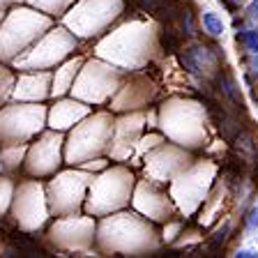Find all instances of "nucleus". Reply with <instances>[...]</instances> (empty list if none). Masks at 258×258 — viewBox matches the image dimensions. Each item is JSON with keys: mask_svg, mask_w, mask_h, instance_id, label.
Instances as JSON below:
<instances>
[{"mask_svg": "<svg viewBox=\"0 0 258 258\" xmlns=\"http://www.w3.org/2000/svg\"><path fill=\"white\" fill-rule=\"evenodd\" d=\"M152 48V32L145 23H127L115 35L99 44V55L124 67H139L145 62Z\"/></svg>", "mask_w": 258, "mask_h": 258, "instance_id": "obj_1", "label": "nucleus"}, {"mask_svg": "<svg viewBox=\"0 0 258 258\" xmlns=\"http://www.w3.org/2000/svg\"><path fill=\"white\" fill-rule=\"evenodd\" d=\"M48 28V19L30 10H16L5 21L0 30V58H14L28 42L39 35V30Z\"/></svg>", "mask_w": 258, "mask_h": 258, "instance_id": "obj_2", "label": "nucleus"}, {"mask_svg": "<svg viewBox=\"0 0 258 258\" xmlns=\"http://www.w3.org/2000/svg\"><path fill=\"white\" fill-rule=\"evenodd\" d=\"M132 173L124 168H113L106 171L102 177H97L90 189V201H88V212L104 215L113 208H120L127 203L129 191H132Z\"/></svg>", "mask_w": 258, "mask_h": 258, "instance_id": "obj_3", "label": "nucleus"}, {"mask_svg": "<svg viewBox=\"0 0 258 258\" xmlns=\"http://www.w3.org/2000/svg\"><path fill=\"white\" fill-rule=\"evenodd\" d=\"M113 129L111 115L106 113H99L92 120H86V122L76 127L70 136V148H67V161L70 164H79L86 157L97 155L106 148L108 134Z\"/></svg>", "mask_w": 258, "mask_h": 258, "instance_id": "obj_4", "label": "nucleus"}, {"mask_svg": "<svg viewBox=\"0 0 258 258\" xmlns=\"http://www.w3.org/2000/svg\"><path fill=\"white\" fill-rule=\"evenodd\" d=\"M44 124V106H7L0 111V141L5 145L23 143L35 136Z\"/></svg>", "mask_w": 258, "mask_h": 258, "instance_id": "obj_5", "label": "nucleus"}, {"mask_svg": "<svg viewBox=\"0 0 258 258\" xmlns=\"http://www.w3.org/2000/svg\"><path fill=\"white\" fill-rule=\"evenodd\" d=\"M90 177L81 171H67L60 173L58 177L48 184V199H51V210L55 215H72L76 212L83 199V191L88 187Z\"/></svg>", "mask_w": 258, "mask_h": 258, "instance_id": "obj_6", "label": "nucleus"}, {"mask_svg": "<svg viewBox=\"0 0 258 258\" xmlns=\"http://www.w3.org/2000/svg\"><path fill=\"white\" fill-rule=\"evenodd\" d=\"M118 12L120 0H83L76 10L70 12L67 26L74 28L83 37H90L102 26H106Z\"/></svg>", "mask_w": 258, "mask_h": 258, "instance_id": "obj_7", "label": "nucleus"}, {"mask_svg": "<svg viewBox=\"0 0 258 258\" xmlns=\"http://www.w3.org/2000/svg\"><path fill=\"white\" fill-rule=\"evenodd\" d=\"M46 201L42 194V184L37 182H26L19 187L14 199V217L21 228L26 231H35L46 221Z\"/></svg>", "mask_w": 258, "mask_h": 258, "instance_id": "obj_8", "label": "nucleus"}, {"mask_svg": "<svg viewBox=\"0 0 258 258\" xmlns=\"http://www.w3.org/2000/svg\"><path fill=\"white\" fill-rule=\"evenodd\" d=\"M74 39L67 35L64 30H53L48 37H44L39 42V46H35L26 58H16V67L21 70H37V67H48V64H55L60 58L70 53L74 48Z\"/></svg>", "mask_w": 258, "mask_h": 258, "instance_id": "obj_9", "label": "nucleus"}, {"mask_svg": "<svg viewBox=\"0 0 258 258\" xmlns=\"http://www.w3.org/2000/svg\"><path fill=\"white\" fill-rule=\"evenodd\" d=\"M215 173V166L212 164H199L194 166L187 175H180L173 184V196L180 203V208L184 212H194L196 205L203 201L205 191L210 187V177Z\"/></svg>", "mask_w": 258, "mask_h": 258, "instance_id": "obj_10", "label": "nucleus"}, {"mask_svg": "<svg viewBox=\"0 0 258 258\" xmlns=\"http://www.w3.org/2000/svg\"><path fill=\"white\" fill-rule=\"evenodd\" d=\"M60 143H62L60 134H55V132L44 134L28 150L26 171L30 175H48V173H53L60 164Z\"/></svg>", "mask_w": 258, "mask_h": 258, "instance_id": "obj_11", "label": "nucleus"}, {"mask_svg": "<svg viewBox=\"0 0 258 258\" xmlns=\"http://www.w3.org/2000/svg\"><path fill=\"white\" fill-rule=\"evenodd\" d=\"M95 86L90 92H88V102H104L108 95H111L115 88H118V72H113L111 67L102 62H88L86 72L81 74L79 86L74 88V95L79 97L86 88Z\"/></svg>", "mask_w": 258, "mask_h": 258, "instance_id": "obj_12", "label": "nucleus"}, {"mask_svg": "<svg viewBox=\"0 0 258 258\" xmlns=\"http://www.w3.org/2000/svg\"><path fill=\"white\" fill-rule=\"evenodd\" d=\"M95 224L90 219H60L51 228V237L60 247L67 249H83L92 242Z\"/></svg>", "mask_w": 258, "mask_h": 258, "instance_id": "obj_13", "label": "nucleus"}, {"mask_svg": "<svg viewBox=\"0 0 258 258\" xmlns=\"http://www.w3.org/2000/svg\"><path fill=\"white\" fill-rule=\"evenodd\" d=\"M189 157L177 152L175 148H159L155 155L148 157V164H145V173H150L157 182H166L173 173L182 171L189 164Z\"/></svg>", "mask_w": 258, "mask_h": 258, "instance_id": "obj_14", "label": "nucleus"}, {"mask_svg": "<svg viewBox=\"0 0 258 258\" xmlns=\"http://www.w3.org/2000/svg\"><path fill=\"white\" fill-rule=\"evenodd\" d=\"M141 127H143V115H127V118L118 120V124H115V139L111 141V145H108V152H111L113 159H127L129 152H132V148H134L136 139H139L141 134Z\"/></svg>", "mask_w": 258, "mask_h": 258, "instance_id": "obj_15", "label": "nucleus"}, {"mask_svg": "<svg viewBox=\"0 0 258 258\" xmlns=\"http://www.w3.org/2000/svg\"><path fill=\"white\" fill-rule=\"evenodd\" d=\"M134 205L141 212H145L148 217H152V219H157V221H166L168 217L173 215V205L168 203V199L164 194L157 191V189H152L150 184H141L139 187Z\"/></svg>", "mask_w": 258, "mask_h": 258, "instance_id": "obj_16", "label": "nucleus"}, {"mask_svg": "<svg viewBox=\"0 0 258 258\" xmlns=\"http://www.w3.org/2000/svg\"><path fill=\"white\" fill-rule=\"evenodd\" d=\"M86 113H88V106L74 102V99H72V102H58L51 108V127L67 129V127H72L76 120L83 118Z\"/></svg>", "mask_w": 258, "mask_h": 258, "instance_id": "obj_17", "label": "nucleus"}, {"mask_svg": "<svg viewBox=\"0 0 258 258\" xmlns=\"http://www.w3.org/2000/svg\"><path fill=\"white\" fill-rule=\"evenodd\" d=\"M48 74H39V76H23L19 79L16 83V90H14V97L16 99H44L48 95Z\"/></svg>", "mask_w": 258, "mask_h": 258, "instance_id": "obj_18", "label": "nucleus"}, {"mask_svg": "<svg viewBox=\"0 0 258 258\" xmlns=\"http://www.w3.org/2000/svg\"><path fill=\"white\" fill-rule=\"evenodd\" d=\"M79 67H81V60L79 58L70 60L67 64H62V67L55 72V76H53V88H51V95L60 97V95H64V92L70 90L72 83H74V76H76V72H79Z\"/></svg>", "mask_w": 258, "mask_h": 258, "instance_id": "obj_19", "label": "nucleus"}, {"mask_svg": "<svg viewBox=\"0 0 258 258\" xmlns=\"http://www.w3.org/2000/svg\"><path fill=\"white\" fill-rule=\"evenodd\" d=\"M23 155H26V148H23L21 143H10L3 148V152H0V161H3L5 168H16L21 164Z\"/></svg>", "mask_w": 258, "mask_h": 258, "instance_id": "obj_20", "label": "nucleus"}, {"mask_svg": "<svg viewBox=\"0 0 258 258\" xmlns=\"http://www.w3.org/2000/svg\"><path fill=\"white\" fill-rule=\"evenodd\" d=\"M203 26L210 35H221V32H224V23H221V19L215 14V12H205L203 14Z\"/></svg>", "mask_w": 258, "mask_h": 258, "instance_id": "obj_21", "label": "nucleus"}, {"mask_svg": "<svg viewBox=\"0 0 258 258\" xmlns=\"http://www.w3.org/2000/svg\"><path fill=\"white\" fill-rule=\"evenodd\" d=\"M12 83H14V76H12V72L3 70L0 67V104H5V99L12 95Z\"/></svg>", "mask_w": 258, "mask_h": 258, "instance_id": "obj_22", "label": "nucleus"}, {"mask_svg": "<svg viewBox=\"0 0 258 258\" xmlns=\"http://www.w3.org/2000/svg\"><path fill=\"white\" fill-rule=\"evenodd\" d=\"M10 196H12V182L0 177V215L7 210V203H10Z\"/></svg>", "mask_w": 258, "mask_h": 258, "instance_id": "obj_23", "label": "nucleus"}, {"mask_svg": "<svg viewBox=\"0 0 258 258\" xmlns=\"http://www.w3.org/2000/svg\"><path fill=\"white\" fill-rule=\"evenodd\" d=\"M242 39H244V44H247L249 51L258 53V30H247V32H242Z\"/></svg>", "mask_w": 258, "mask_h": 258, "instance_id": "obj_24", "label": "nucleus"}, {"mask_svg": "<svg viewBox=\"0 0 258 258\" xmlns=\"http://www.w3.org/2000/svg\"><path fill=\"white\" fill-rule=\"evenodd\" d=\"M157 143H161V136L150 134V136H148V139H143V141H141V148H139V150H141V152H145V150H148V148H155Z\"/></svg>", "mask_w": 258, "mask_h": 258, "instance_id": "obj_25", "label": "nucleus"}, {"mask_svg": "<svg viewBox=\"0 0 258 258\" xmlns=\"http://www.w3.org/2000/svg\"><path fill=\"white\" fill-rule=\"evenodd\" d=\"M247 228L249 231H258V205L247 215Z\"/></svg>", "mask_w": 258, "mask_h": 258, "instance_id": "obj_26", "label": "nucleus"}, {"mask_svg": "<svg viewBox=\"0 0 258 258\" xmlns=\"http://www.w3.org/2000/svg\"><path fill=\"white\" fill-rule=\"evenodd\" d=\"M32 3H35V5H42L44 10H48V7H51V0H32ZM64 3H67V0H55V7L60 10V7H62Z\"/></svg>", "mask_w": 258, "mask_h": 258, "instance_id": "obj_27", "label": "nucleus"}, {"mask_svg": "<svg viewBox=\"0 0 258 258\" xmlns=\"http://www.w3.org/2000/svg\"><path fill=\"white\" fill-rule=\"evenodd\" d=\"M177 231H180V224H171V226L166 228V231H164V237H166V240H173Z\"/></svg>", "mask_w": 258, "mask_h": 258, "instance_id": "obj_28", "label": "nucleus"}, {"mask_svg": "<svg viewBox=\"0 0 258 258\" xmlns=\"http://www.w3.org/2000/svg\"><path fill=\"white\" fill-rule=\"evenodd\" d=\"M237 256L240 258H251V256H258V251H253V249H240Z\"/></svg>", "mask_w": 258, "mask_h": 258, "instance_id": "obj_29", "label": "nucleus"}, {"mask_svg": "<svg viewBox=\"0 0 258 258\" xmlns=\"http://www.w3.org/2000/svg\"><path fill=\"white\" fill-rule=\"evenodd\" d=\"M102 166H104V161H102V159H95V161H90V164H86L88 171H95V168H102Z\"/></svg>", "mask_w": 258, "mask_h": 258, "instance_id": "obj_30", "label": "nucleus"}, {"mask_svg": "<svg viewBox=\"0 0 258 258\" xmlns=\"http://www.w3.org/2000/svg\"><path fill=\"white\" fill-rule=\"evenodd\" d=\"M249 14L258 16V0H253V3H251V7H249Z\"/></svg>", "mask_w": 258, "mask_h": 258, "instance_id": "obj_31", "label": "nucleus"}, {"mask_svg": "<svg viewBox=\"0 0 258 258\" xmlns=\"http://www.w3.org/2000/svg\"><path fill=\"white\" fill-rule=\"evenodd\" d=\"M7 3H14V0H0V7H3V5H7Z\"/></svg>", "mask_w": 258, "mask_h": 258, "instance_id": "obj_32", "label": "nucleus"}, {"mask_svg": "<svg viewBox=\"0 0 258 258\" xmlns=\"http://www.w3.org/2000/svg\"><path fill=\"white\" fill-rule=\"evenodd\" d=\"M0 21H3V12H0Z\"/></svg>", "mask_w": 258, "mask_h": 258, "instance_id": "obj_33", "label": "nucleus"}, {"mask_svg": "<svg viewBox=\"0 0 258 258\" xmlns=\"http://www.w3.org/2000/svg\"><path fill=\"white\" fill-rule=\"evenodd\" d=\"M0 168H3V161H0Z\"/></svg>", "mask_w": 258, "mask_h": 258, "instance_id": "obj_34", "label": "nucleus"}]
</instances>
